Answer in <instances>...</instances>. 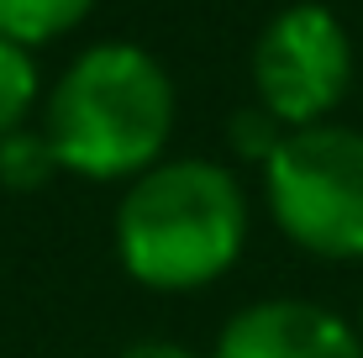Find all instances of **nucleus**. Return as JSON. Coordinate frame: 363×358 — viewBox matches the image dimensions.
Returning <instances> with one entry per match:
<instances>
[{"label": "nucleus", "mask_w": 363, "mask_h": 358, "mask_svg": "<svg viewBox=\"0 0 363 358\" xmlns=\"http://www.w3.org/2000/svg\"><path fill=\"white\" fill-rule=\"evenodd\" d=\"M174 132V84L137 43H95L48 95L43 138L58 169L84 179H137L164 158Z\"/></svg>", "instance_id": "1"}, {"label": "nucleus", "mask_w": 363, "mask_h": 358, "mask_svg": "<svg viewBox=\"0 0 363 358\" xmlns=\"http://www.w3.org/2000/svg\"><path fill=\"white\" fill-rule=\"evenodd\" d=\"M53 174H64V169H58V153H53V142H48L43 132L21 127V132H11V138H0V184H6V190L32 195Z\"/></svg>", "instance_id": "7"}, {"label": "nucleus", "mask_w": 363, "mask_h": 358, "mask_svg": "<svg viewBox=\"0 0 363 358\" xmlns=\"http://www.w3.org/2000/svg\"><path fill=\"white\" fill-rule=\"evenodd\" d=\"M353 43L327 6H284L253 43V90L269 116L290 132L321 127V116L347 95Z\"/></svg>", "instance_id": "4"}, {"label": "nucleus", "mask_w": 363, "mask_h": 358, "mask_svg": "<svg viewBox=\"0 0 363 358\" xmlns=\"http://www.w3.org/2000/svg\"><path fill=\"white\" fill-rule=\"evenodd\" d=\"M264 195L279 232L316 258H363V132L300 127L264 164Z\"/></svg>", "instance_id": "3"}, {"label": "nucleus", "mask_w": 363, "mask_h": 358, "mask_svg": "<svg viewBox=\"0 0 363 358\" xmlns=\"http://www.w3.org/2000/svg\"><path fill=\"white\" fill-rule=\"evenodd\" d=\"M216 358H363V337L311 301H258L216 337Z\"/></svg>", "instance_id": "5"}, {"label": "nucleus", "mask_w": 363, "mask_h": 358, "mask_svg": "<svg viewBox=\"0 0 363 358\" xmlns=\"http://www.w3.org/2000/svg\"><path fill=\"white\" fill-rule=\"evenodd\" d=\"M284 138H290V127H284L279 116H269L264 106L258 111H237L232 116V153L247 158V164H269Z\"/></svg>", "instance_id": "9"}, {"label": "nucleus", "mask_w": 363, "mask_h": 358, "mask_svg": "<svg viewBox=\"0 0 363 358\" xmlns=\"http://www.w3.org/2000/svg\"><path fill=\"white\" fill-rule=\"evenodd\" d=\"M37 106V64H32V47L0 37V138L21 132V121L32 116Z\"/></svg>", "instance_id": "8"}, {"label": "nucleus", "mask_w": 363, "mask_h": 358, "mask_svg": "<svg viewBox=\"0 0 363 358\" xmlns=\"http://www.w3.org/2000/svg\"><path fill=\"white\" fill-rule=\"evenodd\" d=\"M358 337H363V316H358Z\"/></svg>", "instance_id": "11"}, {"label": "nucleus", "mask_w": 363, "mask_h": 358, "mask_svg": "<svg viewBox=\"0 0 363 358\" xmlns=\"http://www.w3.org/2000/svg\"><path fill=\"white\" fill-rule=\"evenodd\" d=\"M247 201L232 169L206 158L153 164L116 211V258L147 290H200L237 264Z\"/></svg>", "instance_id": "2"}, {"label": "nucleus", "mask_w": 363, "mask_h": 358, "mask_svg": "<svg viewBox=\"0 0 363 358\" xmlns=\"http://www.w3.org/2000/svg\"><path fill=\"white\" fill-rule=\"evenodd\" d=\"M116 358H195L190 348H179V342H132V348H121Z\"/></svg>", "instance_id": "10"}, {"label": "nucleus", "mask_w": 363, "mask_h": 358, "mask_svg": "<svg viewBox=\"0 0 363 358\" xmlns=\"http://www.w3.org/2000/svg\"><path fill=\"white\" fill-rule=\"evenodd\" d=\"M90 6L95 0H0V37H11L21 47L53 43L69 27H79L90 16Z\"/></svg>", "instance_id": "6"}]
</instances>
